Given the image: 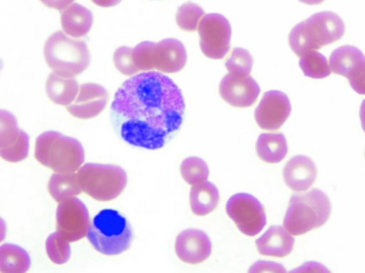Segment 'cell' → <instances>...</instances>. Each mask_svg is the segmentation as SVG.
I'll return each mask as SVG.
<instances>
[{"label": "cell", "instance_id": "obj_1", "mask_svg": "<svg viewBox=\"0 0 365 273\" xmlns=\"http://www.w3.org/2000/svg\"><path fill=\"white\" fill-rule=\"evenodd\" d=\"M181 90L158 71L135 74L117 90L110 108L116 134L132 146L163 148L180 128L185 113Z\"/></svg>", "mask_w": 365, "mask_h": 273}, {"label": "cell", "instance_id": "obj_2", "mask_svg": "<svg viewBox=\"0 0 365 273\" xmlns=\"http://www.w3.org/2000/svg\"><path fill=\"white\" fill-rule=\"evenodd\" d=\"M345 31L342 19L331 11H321L294 26L289 44L299 58L340 39Z\"/></svg>", "mask_w": 365, "mask_h": 273}, {"label": "cell", "instance_id": "obj_3", "mask_svg": "<svg viewBox=\"0 0 365 273\" xmlns=\"http://www.w3.org/2000/svg\"><path fill=\"white\" fill-rule=\"evenodd\" d=\"M331 210L328 196L314 188L294 194L285 213L283 227L294 236L304 235L326 223Z\"/></svg>", "mask_w": 365, "mask_h": 273}, {"label": "cell", "instance_id": "obj_4", "mask_svg": "<svg viewBox=\"0 0 365 273\" xmlns=\"http://www.w3.org/2000/svg\"><path fill=\"white\" fill-rule=\"evenodd\" d=\"M86 237L96 251L113 256L129 249L133 233L126 217L118 210L103 209L93 218Z\"/></svg>", "mask_w": 365, "mask_h": 273}, {"label": "cell", "instance_id": "obj_5", "mask_svg": "<svg viewBox=\"0 0 365 273\" xmlns=\"http://www.w3.org/2000/svg\"><path fill=\"white\" fill-rule=\"evenodd\" d=\"M36 160L56 172H74L85 160V152L81 143L56 131H46L36 140Z\"/></svg>", "mask_w": 365, "mask_h": 273}, {"label": "cell", "instance_id": "obj_6", "mask_svg": "<svg viewBox=\"0 0 365 273\" xmlns=\"http://www.w3.org/2000/svg\"><path fill=\"white\" fill-rule=\"evenodd\" d=\"M43 55L53 72L63 78L81 74L91 62L87 44L82 40L67 36L61 31L54 32L47 38Z\"/></svg>", "mask_w": 365, "mask_h": 273}, {"label": "cell", "instance_id": "obj_7", "mask_svg": "<svg viewBox=\"0 0 365 273\" xmlns=\"http://www.w3.org/2000/svg\"><path fill=\"white\" fill-rule=\"evenodd\" d=\"M133 61L140 71L153 69L173 73L181 71L187 62V52L176 38L163 39L157 43L143 41L133 48Z\"/></svg>", "mask_w": 365, "mask_h": 273}, {"label": "cell", "instance_id": "obj_8", "mask_svg": "<svg viewBox=\"0 0 365 273\" xmlns=\"http://www.w3.org/2000/svg\"><path fill=\"white\" fill-rule=\"evenodd\" d=\"M83 192L98 201H110L120 195L128 177L120 167L111 164L88 163L77 171Z\"/></svg>", "mask_w": 365, "mask_h": 273}, {"label": "cell", "instance_id": "obj_9", "mask_svg": "<svg viewBox=\"0 0 365 273\" xmlns=\"http://www.w3.org/2000/svg\"><path fill=\"white\" fill-rule=\"evenodd\" d=\"M226 212L240 231L250 237L259 233L267 222L262 205L256 197L245 192L230 197Z\"/></svg>", "mask_w": 365, "mask_h": 273}, {"label": "cell", "instance_id": "obj_10", "mask_svg": "<svg viewBox=\"0 0 365 273\" xmlns=\"http://www.w3.org/2000/svg\"><path fill=\"white\" fill-rule=\"evenodd\" d=\"M197 31L200 47L207 57L221 59L230 50L231 26L228 20L219 14H209L200 20Z\"/></svg>", "mask_w": 365, "mask_h": 273}, {"label": "cell", "instance_id": "obj_11", "mask_svg": "<svg viewBox=\"0 0 365 273\" xmlns=\"http://www.w3.org/2000/svg\"><path fill=\"white\" fill-rule=\"evenodd\" d=\"M56 221V232L68 242L83 238L91 223L86 206L76 197L59 202Z\"/></svg>", "mask_w": 365, "mask_h": 273}, {"label": "cell", "instance_id": "obj_12", "mask_svg": "<svg viewBox=\"0 0 365 273\" xmlns=\"http://www.w3.org/2000/svg\"><path fill=\"white\" fill-rule=\"evenodd\" d=\"M288 96L276 90L264 93L255 111L257 125L263 130L274 131L282 126L291 113Z\"/></svg>", "mask_w": 365, "mask_h": 273}, {"label": "cell", "instance_id": "obj_13", "mask_svg": "<svg viewBox=\"0 0 365 273\" xmlns=\"http://www.w3.org/2000/svg\"><path fill=\"white\" fill-rule=\"evenodd\" d=\"M222 98L230 105L237 108H247L257 101L260 88L256 81L250 75L238 76L228 73L219 86Z\"/></svg>", "mask_w": 365, "mask_h": 273}, {"label": "cell", "instance_id": "obj_14", "mask_svg": "<svg viewBox=\"0 0 365 273\" xmlns=\"http://www.w3.org/2000/svg\"><path fill=\"white\" fill-rule=\"evenodd\" d=\"M108 98V92L104 87L97 83H86L80 86L76 98L66 108L75 118L90 119L103 110Z\"/></svg>", "mask_w": 365, "mask_h": 273}, {"label": "cell", "instance_id": "obj_15", "mask_svg": "<svg viewBox=\"0 0 365 273\" xmlns=\"http://www.w3.org/2000/svg\"><path fill=\"white\" fill-rule=\"evenodd\" d=\"M175 250L182 262L196 264L206 260L212 252V243L204 232L196 229H187L176 237Z\"/></svg>", "mask_w": 365, "mask_h": 273}, {"label": "cell", "instance_id": "obj_16", "mask_svg": "<svg viewBox=\"0 0 365 273\" xmlns=\"http://www.w3.org/2000/svg\"><path fill=\"white\" fill-rule=\"evenodd\" d=\"M317 175V169L314 163L303 155L292 157L283 170L286 185L298 192L307 190L314 182Z\"/></svg>", "mask_w": 365, "mask_h": 273}, {"label": "cell", "instance_id": "obj_17", "mask_svg": "<svg viewBox=\"0 0 365 273\" xmlns=\"http://www.w3.org/2000/svg\"><path fill=\"white\" fill-rule=\"evenodd\" d=\"M294 239L282 226L274 225L256 239L259 253L264 256L284 257L293 249Z\"/></svg>", "mask_w": 365, "mask_h": 273}, {"label": "cell", "instance_id": "obj_18", "mask_svg": "<svg viewBox=\"0 0 365 273\" xmlns=\"http://www.w3.org/2000/svg\"><path fill=\"white\" fill-rule=\"evenodd\" d=\"M93 14L83 6L75 3L61 13V27L67 35L80 38L86 35L91 29Z\"/></svg>", "mask_w": 365, "mask_h": 273}, {"label": "cell", "instance_id": "obj_19", "mask_svg": "<svg viewBox=\"0 0 365 273\" xmlns=\"http://www.w3.org/2000/svg\"><path fill=\"white\" fill-rule=\"evenodd\" d=\"M365 63V56L353 46H342L334 50L329 56L330 70L347 79Z\"/></svg>", "mask_w": 365, "mask_h": 273}, {"label": "cell", "instance_id": "obj_20", "mask_svg": "<svg viewBox=\"0 0 365 273\" xmlns=\"http://www.w3.org/2000/svg\"><path fill=\"white\" fill-rule=\"evenodd\" d=\"M45 89L48 98L53 103L67 106L76 98L79 86L74 77L63 78L53 72L46 79Z\"/></svg>", "mask_w": 365, "mask_h": 273}, {"label": "cell", "instance_id": "obj_21", "mask_svg": "<svg viewBox=\"0 0 365 273\" xmlns=\"http://www.w3.org/2000/svg\"><path fill=\"white\" fill-rule=\"evenodd\" d=\"M220 195L216 186L205 180L193 185L190 190L189 201L192 212L205 216L212 212L218 205Z\"/></svg>", "mask_w": 365, "mask_h": 273}, {"label": "cell", "instance_id": "obj_22", "mask_svg": "<svg viewBox=\"0 0 365 273\" xmlns=\"http://www.w3.org/2000/svg\"><path fill=\"white\" fill-rule=\"evenodd\" d=\"M256 151L262 160L268 163H277L287 153L286 138L280 133H262L256 143Z\"/></svg>", "mask_w": 365, "mask_h": 273}, {"label": "cell", "instance_id": "obj_23", "mask_svg": "<svg viewBox=\"0 0 365 273\" xmlns=\"http://www.w3.org/2000/svg\"><path fill=\"white\" fill-rule=\"evenodd\" d=\"M48 190L50 195L58 203L82 192L76 172L53 173L48 181Z\"/></svg>", "mask_w": 365, "mask_h": 273}, {"label": "cell", "instance_id": "obj_24", "mask_svg": "<svg viewBox=\"0 0 365 273\" xmlns=\"http://www.w3.org/2000/svg\"><path fill=\"white\" fill-rule=\"evenodd\" d=\"M30 266V257L25 249L10 243L1 246L0 271L1 272H25Z\"/></svg>", "mask_w": 365, "mask_h": 273}, {"label": "cell", "instance_id": "obj_25", "mask_svg": "<svg viewBox=\"0 0 365 273\" xmlns=\"http://www.w3.org/2000/svg\"><path fill=\"white\" fill-rule=\"evenodd\" d=\"M28 135L19 129L15 117L9 112L1 110L0 150L15 146Z\"/></svg>", "mask_w": 365, "mask_h": 273}, {"label": "cell", "instance_id": "obj_26", "mask_svg": "<svg viewBox=\"0 0 365 273\" xmlns=\"http://www.w3.org/2000/svg\"><path fill=\"white\" fill-rule=\"evenodd\" d=\"M299 65L304 76L312 78H324L331 73L327 58L317 51H312L300 58Z\"/></svg>", "mask_w": 365, "mask_h": 273}, {"label": "cell", "instance_id": "obj_27", "mask_svg": "<svg viewBox=\"0 0 365 273\" xmlns=\"http://www.w3.org/2000/svg\"><path fill=\"white\" fill-rule=\"evenodd\" d=\"M180 173L183 180L193 185L207 180L209 168L207 163L197 157H188L180 165Z\"/></svg>", "mask_w": 365, "mask_h": 273}, {"label": "cell", "instance_id": "obj_28", "mask_svg": "<svg viewBox=\"0 0 365 273\" xmlns=\"http://www.w3.org/2000/svg\"><path fill=\"white\" fill-rule=\"evenodd\" d=\"M204 14V11L199 5L186 2L178 9L176 23L183 31H195Z\"/></svg>", "mask_w": 365, "mask_h": 273}, {"label": "cell", "instance_id": "obj_29", "mask_svg": "<svg viewBox=\"0 0 365 273\" xmlns=\"http://www.w3.org/2000/svg\"><path fill=\"white\" fill-rule=\"evenodd\" d=\"M46 251L49 259L57 264L66 263L70 259L71 254L69 242L56 231L47 237Z\"/></svg>", "mask_w": 365, "mask_h": 273}, {"label": "cell", "instance_id": "obj_30", "mask_svg": "<svg viewBox=\"0 0 365 273\" xmlns=\"http://www.w3.org/2000/svg\"><path fill=\"white\" fill-rule=\"evenodd\" d=\"M253 60L250 52L242 48H235L225 63L230 73L248 76L251 73Z\"/></svg>", "mask_w": 365, "mask_h": 273}, {"label": "cell", "instance_id": "obj_31", "mask_svg": "<svg viewBox=\"0 0 365 273\" xmlns=\"http://www.w3.org/2000/svg\"><path fill=\"white\" fill-rule=\"evenodd\" d=\"M133 48L120 46L113 53V63L116 69L123 75L132 76L140 71L135 66L132 58Z\"/></svg>", "mask_w": 365, "mask_h": 273}, {"label": "cell", "instance_id": "obj_32", "mask_svg": "<svg viewBox=\"0 0 365 273\" xmlns=\"http://www.w3.org/2000/svg\"><path fill=\"white\" fill-rule=\"evenodd\" d=\"M249 272H286V269L282 264L270 261L259 260L253 264Z\"/></svg>", "mask_w": 365, "mask_h": 273}, {"label": "cell", "instance_id": "obj_33", "mask_svg": "<svg viewBox=\"0 0 365 273\" xmlns=\"http://www.w3.org/2000/svg\"><path fill=\"white\" fill-rule=\"evenodd\" d=\"M348 80L354 91L365 95V63Z\"/></svg>", "mask_w": 365, "mask_h": 273}, {"label": "cell", "instance_id": "obj_34", "mask_svg": "<svg viewBox=\"0 0 365 273\" xmlns=\"http://www.w3.org/2000/svg\"><path fill=\"white\" fill-rule=\"evenodd\" d=\"M292 272H329L325 267L322 264L315 262H306L301 267L292 270Z\"/></svg>", "mask_w": 365, "mask_h": 273}, {"label": "cell", "instance_id": "obj_35", "mask_svg": "<svg viewBox=\"0 0 365 273\" xmlns=\"http://www.w3.org/2000/svg\"><path fill=\"white\" fill-rule=\"evenodd\" d=\"M46 6L56 10H63L68 7L74 0H39Z\"/></svg>", "mask_w": 365, "mask_h": 273}, {"label": "cell", "instance_id": "obj_36", "mask_svg": "<svg viewBox=\"0 0 365 273\" xmlns=\"http://www.w3.org/2000/svg\"><path fill=\"white\" fill-rule=\"evenodd\" d=\"M96 5L107 8L118 4L121 0H91Z\"/></svg>", "mask_w": 365, "mask_h": 273}, {"label": "cell", "instance_id": "obj_37", "mask_svg": "<svg viewBox=\"0 0 365 273\" xmlns=\"http://www.w3.org/2000/svg\"><path fill=\"white\" fill-rule=\"evenodd\" d=\"M359 116L361 123V127L365 132V100H364L361 103L359 111Z\"/></svg>", "mask_w": 365, "mask_h": 273}, {"label": "cell", "instance_id": "obj_38", "mask_svg": "<svg viewBox=\"0 0 365 273\" xmlns=\"http://www.w3.org/2000/svg\"><path fill=\"white\" fill-rule=\"evenodd\" d=\"M300 2L308 5H317L323 2L324 0H299Z\"/></svg>", "mask_w": 365, "mask_h": 273}]
</instances>
